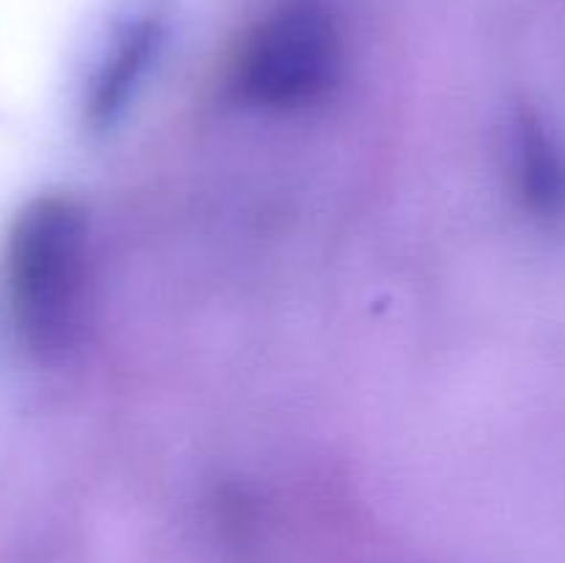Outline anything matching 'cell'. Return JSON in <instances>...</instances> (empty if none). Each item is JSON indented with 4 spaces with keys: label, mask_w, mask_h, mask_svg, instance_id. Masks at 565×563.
<instances>
[{
    "label": "cell",
    "mask_w": 565,
    "mask_h": 563,
    "mask_svg": "<svg viewBox=\"0 0 565 563\" xmlns=\"http://www.w3.org/2000/svg\"><path fill=\"white\" fill-rule=\"evenodd\" d=\"M88 282V219L70 193H39L6 241V293L22 346L42 362L72 351Z\"/></svg>",
    "instance_id": "1"
},
{
    "label": "cell",
    "mask_w": 565,
    "mask_h": 563,
    "mask_svg": "<svg viewBox=\"0 0 565 563\" xmlns=\"http://www.w3.org/2000/svg\"><path fill=\"white\" fill-rule=\"evenodd\" d=\"M174 0H114L86 92L88 125L121 119L171 31Z\"/></svg>",
    "instance_id": "3"
},
{
    "label": "cell",
    "mask_w": 565,
    "mask_h": 563,
    "mask_svg": "<svg viewBox=\"0 0 565 563\" xmlns=\"http://www.w3.org/2000/svg\"><path fill=\"white\" fill-rule=\"evenodd\" d=\"M511 180L524 210L539 219L565 213V149L533 108H519L511 121Z\"/></svg>",
    "instance_id": "4"
},
{
    "label": "cell",
    "mask_w": 565,
    "mask_h": 563,
    "mask_svg": "<svg viewBox=\"0 0 565 563\" xmlns=\"http://www.w3.org/2000/svg\"><path fill=\"white\" fill-rule=\"evenodd\" d=\"M345 75V36L320 0H287L243 39L232 66L237 103L265 114H296L320 105Z\"/></svg>",
    "instance_id": "2"
}]
</instances>
